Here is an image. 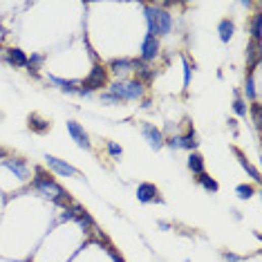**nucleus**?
<instances>
[{"label": "nucleus", "mask_w": 262, "mask_h": 262, "mask_svg": "<svg viewBox=\"0 0 262 262\" xmlns=\"http://www.w3.org/2000/svg\"><path fill=\"white\" fill-rule=\"evenodd\" d=\"M31 188H36L41 195L50 198L56 206H70L72 204V200H70V195L63 190L61 184L54 182L52 175L45 173L43 168H36V177L31 179Z\"/></svg>", "instance_id": "nucleus-1"}, {"label": "nucleus", "mask_w": 262, "mask_h": 262, "mask_svg": "<svg viewBox=\"0 0 262 262\" xmlns=\"http://www.w3.org/2000/svg\"><path fill=\"white\" fill-rule=\"evenodd\" d=\"M81 85L87 87L90 92L106 87L108 85V68L106 65H101V63H94L92 65V70H90V74L85 76V81H81Z\"/></svg>", "instance_id": "nucleus-2"}, {"label": "nucleus", "mask_w": 262, "mask_h": 262, "mask_svg": "<svg viewBox=\"0 0 262 262\" xmlns=\"http://www.w3.org/2000/svg\"><path fill=\"white\" fill-rule=\"evenodd\" d=\"M171 27H173V16L166 12V9H159L157 7V14H155V23H152V29L148 31L150 36L159 38V36H168L171 34Z\"/></svg>", "instance_id": "nucleus-3"}, {"label": "nucleus", "mask_w": 262, "mask_h": 262, "mask_svg": "<svg viewBox=\"0 0 262 262\" xmlns=\"http://www.w3.org/2000/svg\"><path fill=\"white\" fill-rule=\"evenodd\" d=\"M159 52H161V45H159V38H155V36L146 34V38H144V43H141L139 61H144V63H150V61H155V58H157V56H159Z\"/></svg>", "instance_id": "nucleus-4"}, {"label": "nucleus", "mask_w": 262, "mask_h": 262, "mask_svg": "<svg viewBox=\"0 0 262 262\" xmlns=\"http://www.w3.org/2000/svg\"><path fill=\"white\" fill-rule=\"evenodd\" d=\"M141 133H144V137L146 141L150 144V148L152 150H159L163 144H166V139H163V133L157 125H152V123H141Z\"/></svg>", "instance_id": "nucleus-5"}, {"label": "nucleus", "mask_w": 262, "mask_h": 262, "mask_svg": "<svg viewBox=\"0 0 262 262\" xmlns=\"http://www.w3.org/2000/svg\"><path fill=\"white\" fill-rule=\"evenodd\" d=\"M45 163H47V166H50L56 175H61V177H76V175H79V171H76L74 166H70L68 161L56 159V157H52V155L45 157Z\"/></svg>", "instance_id": "nucleus-6"}, {"label": "nucleus", "mask_w": 262, "mask_h": 262, "mask_svg": "<svg viewBox=\"0 0 262 262\" xmlns=\"http://www.w3.org/2000/svg\"><path fill=\"white\" fill-rule=\"evenodd\" d=\"M137 200L141 202V204H150V202H159L161 204V198H159V190H157L155 184H150V182H144V184H139L137 186Z\"/></svg>", "instance_id": "nucleus-7"}, {"label": "nucleus", "mask_w": 262, "mask_h": 262, "mask_svg": "<svg viewBox=\"0 0 262 262\" xmlns=\"http://www.w3.org/2000/svg\"><path fill=\"white\" fill-rule=\"evenodd\" d=\"M68 133H70V137L76 141V146H81V148H90V137H87L85 128L79 121H68Z\"/></svg>", "instance_id": "nucleus-8"}, {"label": "nucleus", "mask_w": 262, "mask_h": 262, "mask_svg": "<svg viewBox=\"0 0 262 262\" xmlns=\"http://www.w3.org/2000/svg\"><path fill=\"white\" fill-rule=\"evenodd\" d=\"M5 166H7L18 179H23V182H25L27 177H29V168H27V161L20 159V157H7V159H5Z\"/></svg>", "instance_id": "nucleus-9"}, {"label": "nucleus", "mask_w": 262, "mask_h": 262, "mask_svg": "<svg viewBox=\"0 0 262 262\" xmlns=\"http://www.w3.org/2000/svg\"><path fill=\"white\" fill-rule=\"evenodd\" d=\"M146 94V85L141 81L133 79V81H125V101H139L144 99Z\"/></svg>", "instance_id": "nucleus-10"}, {"label": "nucleus", "mask_w": 262, "mask_h": 262, "mask_svg": "<svg viewBox=\"0 0 262 262\" xmlns=\"http://www.w3.org/2000/svg\"><path fill=\"white\" fill-rule=\"evenodd\" d=\"M135 70V58H112L110 63H108V72L121 76L125 72H133Z\"/></svg>", "instance_id": "nucleus-11"}, {"label": "nucleus", "mask_w": 262, "mask_h": 262, "mask_svg": "<svg viewBox=\"0 0 262 262\" xmlns=\"http://www.w3.org/2000/svg\"><path fill=\"white\" fill-rule=\"evenodd\" d=\"M133 72H137V81H141V83H150L152 79L157 76V70H152L148 68V63H144V61H139V58H135V70Z\"/></svg>", "instance_id": "nucleus-12"}, {"label": "nucleus", "mask_w": 262, "mask_h": 262, "mask_svg": "<svg viewBox=\"0 0 262 262\" xmlns=\"http://www.w3.org/2000/svg\"><path fill=\"white\" fill-rule=\"evenodd\" d=\"M5 61L12 65V68H27V54L20 47H12V50H7Z\"/></svg>", "instance_id": "nucleus-13"}, {"label": "nucleus", "mask_w": 262, "mask_h": 262, "mask_svg": "<svg viewBox=\"0 0 262 262\" xmlns=\"http://www.w3.org/2000/svg\"><path fill=\"white\" fill-rule=\"evenodd\" d=\"M27 123H29V130H34V133H38V135L50 133V125H52L50 121H47V119H43L41 114H29Z\"/></svg>", "instance_id": "nucleus-14"}, {"label": "nucleus", "mask_w": 262, "mask_h": 262, "mask_svg": "<svg viewBox=\"0 0 262 262\" xmlns=\"http://www.w3.org/2000/svg\"><path fill=\"white\" fill-rule=\"evenodd\" d=\"M233 31H236V25H233L231 18H222L220 25H217V34H220L222 43H228L233 38Z\"/></svg>", "instance_id": "nucleus-15"}, {"label": "nucleus", "mask_w": 262, "mask_h": 262, "mask_svg": "<svg viewBox=\"0 0 262 262\" xmlns=\"http://www.w3.org/2000/svg\"><path fill=\"white\" fill-rule=\"evenodd\" d=\"M233 152H236V157L240 159V166H242L244 171L249 173V177H253V182H260V173H258V168H255V166H251L249 159H247V157H244V152L240 150V148H233Z\"/></svg>", "instance_id": "nucleus-16"}, {"label": "nucleus", "mask_w": 262, "mask_h": 262, "mask_svg": "<svg viewBox=\"0 0 262 262\" xmlns=\"http://www.w3.org/2000/svg\"><path fill=\"white\" fill-rule=\"evenodd\" d=\"M255 70H258V65H255V68H249V72H247V83H244V92H247V99H249V101H255V99H258V92H255V79H253Z\"/></svg>", "instance_id": "nucleus-17"}, {"label": "nucleus", "mask_w": 262, "mask_h": 262, "mask_svg": "<svg viewBox=\"0 0 262 262\" xmlns=\"http://www.w3.org/2000/svg\"><path fill=\"white\" fill-rule=\"evenodd\" d=\"M50 81L54 85H58L63 92H70V94H76L79 92V81H65V79H58V76H52L50 74Z\"/></svg>", "instance_id": "nucleus-18"}, {"label": "nucleus", "mask_w": 262, "mask_h": 262, "mask_svg": "<svg viewBox=\"0 0 262 262\" xmlns=\"http://www.w3.org/2000/svg\"><path fill=\"white\" fill-rule=\"evenodd\" d=\"M188 168L193 175H202L204 173V157L200 152H190L188 155Z\"/></svg>", "instance_id": "nucleus-19"}, {"label": "nucleus", "mask_w": 262, "mask_h": 262, "mask_svg": "<svg viewBox=\"0 0 262 262\" xmlns=\"http://www.w3.org/2000/svg\"><path fill=\"white\" fill-rule=\"evenodd\" d=\"M251 38H253V43H260L262 38V12H255L251 18Z\"/></svg>", "instance_id": "nucleus-20"}, {"label": "nucleus", "mask_w": 262, "mask_h": 262, "mask_svg": "<svg viewBox=\"0 0 262 262\" xmlns=\"http://www.w3.org/2000/svg\"><path fill=\"white\" fill-rule=\"evenodd\" d=\"M195 179H198V184H200V186L204 188V190H209V193H217V188H220V184H217L215 179H213L211 175H206V173L198 175V177H195Z\"/></svg>", "instance_id": "nucleus-21"}, {"label": "nucleus", "mask_w": 262, "mask_h": 262, "mask_svg": "<svg viewBox=\"0 0 262 262\" xmlns=\"http://www.w3.org/2000/svg\"><path fill=\"white\" fill-rule=\"evenodd\" d=\"M247 63H249V68L260 65V43H251L247 47Z\"/></svg>", "instance_id": "nucleus-22"}, {"label": "nucleus", "mask_w": 262, "mask_h": 262, "mask_svg": "<svg viewBox=\"0 0 262 262\" xmlns=\"http://www.w3.org/2000/svg\"><path fill=\"white\" fill-rule=\"evenodd\" d=\"M43 61H45V56H41V54H31V56H27V72L31 76H38V70H41Z\"/></svg>", "instance_id": "nucleus-23"}, {"label": "nucleus", "mask_w": 262, "mask_h": 262, "mask_svg": "<svg viewBox=\"0 0 262 262\" xmlns=\"http://www.w3.org/2000/svg\"><path fill=\"white\" fill-rule=\"evenodd\" d=\"M182 148L190 150V152H195V148H198V135H195L193 128H190L186 135H182Z\"/></svg>", "instance_id": "nucleus-24"}, {"label": "nucleus", "mask_w": 262, "mask_h": 262, "mask_svg": "<svg viewBox=\"0 0 262 262\" xmlns=\"http://www.w3.org/2000/svg\"><path fill=\"white\" fill-rule=\"evenodd\" d=\"M76 222H79V226L83 228V231H87V233H90L92 228L96 226V224H94V220H92V215H90L87 211H83L81 215H76Z\"/></svg>", "instance_id": "nucleus-25"}, {"label": "nucleus", "mask_w": 262, "mask_h": 262, "mask_svg": "<svg viewBox=\"0 0 262 262\" xmlns=\"http://www.w3.org/2000/svg\"><path fill=\"white\" fill-rule=\"evenodd\" d=\"M236 193H238L240 200H249V198L255 195V186H251V184H240V186L236 188Z\"/></svg>", "instance_id": "nucleus-26"}, {"label": "nucleus", "mask_w": 262, "mask_h": 262, "mask_svg": "<svg viewBox=\"0 0 262 262\" xmlns=\"http://www.w3.org/2000/svg\"><path fill=\"white\" fill-rule=\"evenodd\" d=\"M249 110H251V114H253V123H255V128L260 130V128H262V106H260L258 101H253V103H251Z\"/></svg>", "instance_id": "nucleus-27"}, {"label": "nucleus", "mask_w": 262, "mask_h": 262, "mask_svg": "<svg viewBox=\"0 0 262 262\" xmlns=\"http://www.w3.org/2000/svg\"><path fill=\"white\" fill-rule=\"evenodd\" d=\"M233 112L238 114V117H247V112H249V106H247V101H242L238 96L236 101H233Z\"/></svg>", "instance_id": "nucleus-28"}, {"label": "nucleus", "mask_w": 262, "mask_h": 262, "mask_svg": "<svg viewBox=\"0 0 262 262\" xmlns=\"http://www.w3.org/2000/svg\"><path fill=\"white\" fill-rule=\"evenodd\" d=\"M106 148H108V155L110 157H114V159H119V157L123 155V148L119 144H114V141H108L106 144Z\"/></svg>", "instance_id": "nucleus-29"}, {"label": "nucleus", "mask_w": 262, "mask_h": 262, "mask_svg": "<svg viewBox=\"0 0 262 262\" xmlns=\"http://www.w3.org/2000/svg\"><path fill=\"white\" fill-rule=\"evenodd\" d=\"M190 74H193V65H190L186 58H184V87H188V83H190Z\"/></svg>", "instance_id": "nucleus-30"}, {"label": "nucleus", "mask_w": 262, "mask_h": 262, "mask_svg": "<svg viewBox=\"0 0 262 262\" xmlns=\"http://www.w3.org/2000/svg\"><path fill=\"white\" fill-rule=\"evenodd\" d=\"M166 144L171 146L173 150H179V148H182V135H177V137H171V139H166Z\"/></svg>", "instance_id": "nucleus-31"}, {"label": "nucleus", "mask_w": 262, "mask_h": 262, "mask_svg": "<svg viewBox=\"0 0 262 262\" xmlns=\"http://www.w3.org/2000/svg\"><path fill=\"white\" fill-rule=\"evenodd\" d=\"M101 101H103V103H121V101L117 99V96H112L110 92H103V94H101Z\"/></svg>", "instance_id": "nucleus-32"}, {"label": "nucleus", "mask_w": 262, "mask_h": 262, "mask_svg": "<svg viewBox=\"0 0 262 262\" xmlns=\"http://www.w3.org/2000/svg\"><path fill=\"white\" fill-rule=\"evenodd\" d=\"M108 251H110V255H112V260H114V262H125V260L121 258V255H119L117 251H114V249L110 247V244H108Z\"/></svg>", "instance_id": "nucleus-33"}, {"label": "nucleus", "mask_w": 262, "mask_h": 262, "mask_svg": "<svg viewBox=\"0 0 262 262\" xmlns=\"http://www.w3.org/2000/svg\"><path fill=\"white\" fill-rule=\"evenodd\" d=\"M224 260H228V262H240V255L231 253V251H224Z\"/></svg>", "instance_id": "nucleus-34"}, {"label": "nucleus", "mask_w": 262, "mask_h": 262, "mask_svg": "<svg viewBox=\"0 0 262 262\" xmlns=\"http://www.w3.org/2000/svg\"><path fill=\"white\" fill-rule=\"evenodd\" d=\"M228 125L233 128V133H238V121H236V119H231V121H228Z\"/></svg>", "instance_id": "nucleus-35"}, {"label": "nucleus", "mask_w": 262, "mask_h": 262, "mask_svg": "<svg viewBox=\"0 0 262 262\" xmlns=\"http://www.w3.org/2000/svg\"><path fill=\"white\" fill-rule=\"evenodd\" d=\"M159 226L163 228V231H168V228H171V224H168V222H159Z\"/></svg>", "instance_id": "nucleus-36"}, {"label": "nucleus", "mask_w": 262, "mask_h": 262, "mask_svg": "<svg viewBox=\"0 0 262 262\" xmlns=\"http://www.w3.org/2000/svg\"><path fill=\"white\" fill-rule=\"evenodd\" d=\"M0 159H7V152H5V148H0Z\"/></svg>", "instance_id": "nucleus-37"}]
</instances>
